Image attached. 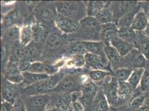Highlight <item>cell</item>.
I'll return each mask as SVG.
<instances>
[{"label":"cell","instance_id":"6da1fadb","mask_svg":"<svg viewBox=\"0 0 149 111\" xmlns=\"http://www.w3.org/2000/svg\"><path fill=\"white\" fill-rule=\"evenodd\" d=\"M90 80L88 74L80 72L68 73L64 75L53 92L71 93L80 92L82 86Z\"/></svg>","mask_w":149,"mask_h":111},{"label":"cell","instance_id":"7a4b0ae2","mask_svg":"<svg viewBox=\"0 0 149 111\" xmlns=\"http://www.w3.org/2000/svg\"><path fill=\"white\" fill-rule=\"evenodd\" d=\"M66 74L68 73L65 69H61L58 73L50 76L49 78L26 87L23 89L22 96L50 94L53 92L55 88Z\"/></svg>","mask_w":149,"mask_h":111},{"label":"cell","instance_id":"3957f363","mask_svg":"<svg viewBox=\"0 0 149 111\" xmlns=\"http://www.w3.org/2000/svg\"><path fill=\"white\" fill-rule=\"evenodd\" d=\"M58 15L80 21L87 15L86 4L83 1H58L55 3Z\"/></svg>","mask_w":149,"mask_h":111},{"label":"cell","instance_id":"277c9868","mask_svg":"<svg viewBox=\"0 0 149 111\" xmlns=\"http://www.w3.org/2000/svg\"><path fill=\"white\" fill-rule=\"evenodd\" d=\"M80 28L77 33L79 35V39L82 38L81 41H99L101 40L100 33L102 25L95 17L86 16L79 22Z\"/></svg>","mask_w":149,"mask_h":111},{"label":"cell","instance_id":"5b68a950","mask_svg":"<svg viewBox=\"0 0 149 111\" xmlns=\"http://www.w3.org/2000/svg\"><path fill=\"white\" fill-rule=\"evenodd\" d=\"M66 35L61 32L53 31L49 33L45 43L44 57L45 58H52L55 56L59 55V52H66L68 42L66 41Z\"/></svg>","mask_w":149,"mask_h":111},{"label":"cell","instance_id":"8992f818","mask_svg":"<svg viewBox=\"0 0 149 111\" xmlns=\"http://www.w3.org/2000/svg\"><path fill=\"white\" fill-rule=\"evenodd\" d=\"M37 22L47 28L55 25V21L58 16L55 3L41 2L38 3L33 8Z\"/></svg>","mask_w":149,"mask_h":111},{"label":"cell","instance_id":"52a82bcc","mask_svg":"<svg viewBox=\"0 0 149 111\" xmlns=\"http://www.w3.org/2000/svg\"><path fill=\"white\" fill-rule=\"evenodd\" d=\"M24 83H15L2 78L1 80V97L2 101L13 104L16 99L22 94L25 88Z\"/></svg>","mask_w":149,"mask_h":111},{"label":"cell","instance_id":"ba28073f","mask_svg":"<svg viewBox=\"0 0 149 111\" xmlns=\"http://www.w3.org/2000/svg\"><path fill=\"white\" fill-rule=\"evenodd\" d=\"M101 88L110 107L118 108V80L113 75L108 76Z\"/></svg>","mask_w":149,"mask_h":111},{"label":"cell","instance_id":"9c48e42d","mask_svg":"<svg viewBox=\"0 0 149 111\" xmlns=\"http://www.w3.org/2000/svg\"><path fill=\"white\" fill-rule=\"evenodd\" d=\"M21 97V96H20ZM26 111H46L50 100V94L21 97Z\"/></svg>","mask_w":149,"mask_h":111},{"label":"cell","instance_id":"30bf717a","mask_svg":"<svg viewBox=\"0 0 149 111\" xmlns=\"http://www.w3.org/2000/svg\"><path fill=\"white\" fill-rule=\"evenodd\" d=\"M149 62V60L138 49L134 48L123 57L124 68L132 69L136 68H145Z\"/></svg>","mask_w":149,"mask_h":111},{"label":"cell","instance_id":"8fae6325","mask_svg":"<svg viewBox=\"0 0 149 111\" xmlns=\"http://www.w3.org/2000/svg\"><path fill=\"white\" fill-rule=\"evenodd\" d=\"M73 102L70 93L52 92L50 93V100L47 109L56 108L61 111H67Z\"/></svg>","mask_w":149,"mask_h":111},{"label":"cell","instance_id":"7c38bea8","mask_svg":"<svg viewBox=\"0 0 149 111\" xmlns=\"http://www.w3.org/2000/svg\"><path fill=\"white\" fill-rule=\"evenodd\" d=\"M100 87L90 80L85 83L81 88V96L79 101L85 108L90 105L100 89Z\"/></svg>","mask_w":149,"mask_h":111},{"label":"cell","instance_id":"4fadbf2b","mask_svg":"<svg viewBox=\"0 0 149 111\" xmlns=\"http://www.w3.org/2000/svg\"><path fill=\"white\" fill-rule=\"evenodd\" d=\"M85 66L93 69H107L110 71V67L111 66L107 60L105 53L102 55H96L90 53H86L85 55Z\"/></svg>","mask_w":149,"mask_h":111},{"label":"cell","instance_id":"5bb4252c","mask_svg":"<svg viewBox=\"0 0 149 111\" xmlns=\"http://www.w3.org/2000/svg\"><path fill=\"white\" fill-rule=\"evenodd\" d=\"M137 1H112L111 8L113 12V22H118V19L126 13L132 10L138 5Z\"/></svg>","mask_w":149,"mask_h":111},{"label":"cell","instance_id":"9a60e30c","mask_svg":"<svg viewBox=\"0 0 149 111\" xmlns=\"http://www.w3.org/2000/svg\"><path fill=\"white\" fill-rule=\"evenodd\" d=\"M79 22L58 14L55 21V26L63 34L73 35L77 33L80 28Z\"/></svg>","mask_w":149,"mask_h":111},{"label":"cell","instance_id":"2e32d148","mask_svg":"<svg viewBox=\"0 0 149 111\" xmlns=\"http://www.w3.org/2000/svg\"><path fill=\"white\" fill-rule=\"evenodd\" d=\"M2 74L4 78L15 83H21L23 82L22 72L19 70V63L9 60L6 67L2 69Z\"/></svg>","mask_w":149,"mask_h":111},{"label":"cell","instance_id":"e0dca14e","mask_svg":"<svg viewBox=\"0 0 149 111\" xmlns=\"http://www.w3.org/2000/svg\"><path fill=\"white\" fill-rule=\"evenodd\" d=\"M106 56L111 66L112 71L118 68H124L123 57L110 44H106L104 48Z\"/></svg>","mask_w":149,"mask_h":111},{"label":"cell","instance_id":"ac0fdd59","mask_svg":"<svg viewBox=\"0 0 149 111\" xmlns=\"http://www.w3.org/2000/svg\"><path fill=\"white\" fill-rule=\"evenodd\" d=\"M110 107L102 88H100L93 101L85 108V111H109Z\"/></svg>","mask_w":149,"mask_h":111},{"label":"cell","instance_id":"d6986e66","mask_svg":"<svg viewBox=\"0 0 149 111\" xmlns=\"http://www.w3.org/2000/svg\"><path fill=\"white\" fill-rule=\"evenodd\" d=\"M134 89L127 82L118 81V108L127 105L130 101Z\"/></svg>","mask_w":149,"mask_h":111},{"label":"cell","instance_id":"ffe728a7","mask_svg":"<svg viewBox=\"0 0 149 111\" xmlns=\"http://www.w3.org/2000/svg\"><path fill=\"white\" fill-rule=\"evenodd\" d=\"M134 47L149 61V37L145 31H136Z\"/></svg>","mask_w":149,"mask_h":111},{"label":"cell","instance_id":"44dd1931","mask_svg":"<svg viewBox=\"0 0 149 111\" xmlns=\"http://www.w3.org/2000/svg\"><path fill=\"white\" fill-rule=\"evenodd\" d=\"M146 95L139 87L134 91L133 94L127 104L129 111H137L146 102Z\"/></svg>","mask_w":149,"mask_h":111},{"label":"cell","instance_id":"7402d4cb","mask_svg":"<svg viewBox=\"0 0 149 111\" xmlns=\"http://www.w3.org/2000/svg\"><path fill=\"white\" fill-rule=\"evenodd\" d=\"M118 26L114 22L102 25L100 33L101 40L106 44H110L113 38L118 36Z\"/></svg>","mask_w":149,"mask_h":111},{"label":"cell","instance_id":"603a6c76","mask_svg":"<svg viewBox=\"0 0 149 111\" xmlns=\"http://www.w3.org/2000/svg\"><path fill=\"white\" fill-rule=\"evenodd\" d=\"M110 44L118 51L119 54L123 57L127 55L132 49L135 48L133 44L125 41L118 36L113 38Z\"/></svg>","mask_w":149,"mask_h":111},{"label":"cell","instance_id":"cb8c5ba5","mask_svg":"<svg viewBox=\"0 0 149 111\" xmlns=\"http://www.w3.org/2000/svg\"><path fill=\"white\" fill-rule=\"evenodd\" d=\"M2 42H12L13 44L19 41V35L21 28L17 26H13L2 30Z\"/></svg>","mask_w":149,"mask_h":111},{"label":"cell","instance_id":"d4e9b609","mask_svg":"<svg viewBox=\"0 0 149 111\" xmlns=\"http://www.w3.org/2000/svg\"><path fill=\"white\" fill-rule=\"evenodd\" d=\"M81 42L87 53L96 55H102L105 53L104 48L106 44L102 41H81Z\"/></svg>","mask_w":149,"mask_h":111},{"label":"cell","instance_id":"484cf974","mask_svg":"<svg viewBox=\"0 0 149 111\" xmlns=\"http://www.w3.org/2000/svg\"><path fill=\"white\" fill-rule=\"evenodd\" d=\"M101 25L113 22V16L111 8V2L107 1L105 6L95 17Z\"/></svg>","mask_w":149,"mask_h":111},{"label":"cell","instance_id":"4316f807","mask_svg":"<svg viewBox=\"0 0 149 111\" xmlns=\"http://www.w3.org/2000/svg\"><path fill=\"white\" fill-rule=\"evenodd\" d=\"M87 74L90 80L100 87L108 76L111 75L113 76V73L111 72L102 69H91Z\"/></svg>","mask_w":149,"mask_h":111},{"label":"cell","instance_id":"83f0119b","mask_svg":"<svg viewBox=\"0 0 149 111\" xmlns=\"http://www.w3.org/2000/svg\"><path fill=\"white\" fill-rule=\"evenodd\" d=\"M141 10L140 2H139L138 5L135 7L132 10H131L129 12L126 13L119 19L116 23V25L118 28L123 27H131L134 19L135 18L136 15L139 11Z\"/></svg>","mask_w":149,"mask_h":111},{"label":"cell","instance_id":"f1b7e54d","mask_svg":"<svg viewBox=\"0 0 149 111\" xmlns=\"http://www.w3.org/2000/svg\"><path fill=\"white\" fill-rule=\"evenodd\" d=\"M149 24V19L141 9L134 19L131 27L135 31H143Z\"/></svg>","mask_w":149,"mask_h":111},{"label":"cell","instance_id":"f546056e","mask_svg":"<svg viewBox=\"0 0 149 111\" xmlns=\"http://www.w3.org/2000/svg\"><path fill=\"white\" fill-rule=\"evenodd\" d=\"M23 76V83L25 86H29L36 83L49 78L50 76L43 74H35L28 71L22 72Z\"/></svg>","mask_w":149,"mask_h":111},{"label":"cell","instance_id":"4dcf8cb0","mask_svg":"<svg viewBox=\"0 0 149 111\" xmlns=\"http://www.w3.org/2000/svg\"><path fill=\"white\" fill-rule=\"evenodd\" d=\"M85 55H74L66 58L65 67L68 69H79L85 65Z\"/></svg>","mask_w":149,"mask_h":111},{"label":"cell","instance_id":"1f68e13d","mask_svg":"<svg viewBox=\"0 0 149 111\" xmlns=\"http://www.w3.org/2000/svg\"><path fill=\"white\" fill-rule=\"evenodd\" d=\"M65 53L69 56H71L74 55H85L87 52L81 43V41L73 40L68 41Z\"/></svg>","mask_w":149,"mask_h":111},{"label":"cell","instance_id":"d6a6232c","mask_svg":"<svg viewBox=\"0 0 149 111\" xmlns=\"http://www.w3.org/2000/svg\"><path fill=\"white\" fill-rule=\"evenodd\" d=\"M33 35L31 25H24L21 28L19 35V43L24 47L29 45L32 41Z\"/></svg>","mask_w":149,"mask_h":111},{"label":"cell","instance_id":"836d02e7","mask_svg":"<svg viewBox=\"0 0 149 111\" xmlns=\"http://www.w3.org/2000/svg\"><path fill=\"white\" fill-rule=\"evenodd\" d=\"M107 1H91L86 3L87 16L95 17L96 15L105 6Z\"/></svg>","mask_w":149,"mask_h":111},{"label":"cell","instance_id":"e575fe53","mask_svg":"<svg viewBox=\"0 0 149 111\" xmlns=\"http://www.w3.org/2000/svg\"><path fill=\"white\" fill-rule=\"evenodd\" d=\"M118 36L134 45L136 39V31L131 27L118 28Z\"/></svg>","mask_w":149,"mask_h":111},{"label":"cell","instance_id":"d590c367","mask_svg":"<svg viewBox=\"0 0 149 111\" xmlns=\"http://www.w3.org/2000/svg\"><path fill=\"white\" fill-rule=\"evenodd\" d=\"M144 71L145 68H143L134 69L131 74L130 78L127 80V82L131 86L134 90L139 87V85H140Z\"/></svg>","mask_w":149,"mask_h":111},{"label":"cell","instance_id":"8d00e7d4","mask_svg":"<svg viewBox=\"0 0 149 111\" xmlns=\"http://www.w3.org/2000/svg\"><path fill=\"white\" fill-rule=\"evenodd\" d=\"M134 69L127 68H118L113 71V76L120 82H127Z\"/></svg>","mask_w":149,"mask_h":111},{"label":"cell","instance_id":"74e56055","mask_svg":"<svg viewBox=\"0 0 149 111\" xmlns=\"http://www.w3.org/2000/svg\"><path fill=\"white\" fill-rule=\"evenodd\" d=\"M27 71L35 74H46V64L40 61L32 62Z\"/></svg>","mask_w":149,"mask_h":111},{"label":"cell","instance_id":"f35d334b","mask_svg":"<svg viewBox=\"0 0 149 111\" xmlns=\"http://www.w3.org/2000/svg\"><path fill=\"white\" fill-rule=\"evenodd\" d=\"M140 87L143 92L149 90V61L146 67L145 68Z\"/></svg>","mask_w":149,"mask_h":111},{"label":"cell","instance_id":"ab89813d","mask_svg":"<svg viewBox=\"0 0 149 111\" xmlns=\"http://www.w3.org/2000/svg\"><path fill=\"white\" fill-rule=\"evenodd\" d=\"M9 46L6 43H2L1 45V63H2V70L3 69L7 64L8 59L10 58L9 55Z\"/></svg>","mask_w":149,"mask_h":111},{"label":"cell","instance_id":"60d3db41","mask_svg":"<svg viewBox=\"0 0 149 111\" xmlns=\"http://www.w3.org/2000/svg\"><path fill=\"white\" fill-rule=\"evenodd\" d=\"M12 111H26L24 101L20 96L16 99L13 103Z\"/></svg>","mask_w":149,"mask_h":111},{"label":"cell","instance_id":"b9f144b4","mask_svg":"<svg viewBox=\"0 0 149 111\" xmlns=\"http://www.w3.org/2000/svg\"><path fill=\"white\" fill-rule=\"evenodd\" d=\"M67 111H85V108L81 103L77 101L71 104Z\"/></svg>","mask_w":149,"mask_h":111},{"label":"cell","instance_id":"7bdbcfd3","mask_svg":"<svg viewBox=\"0 0 149 111\" xmlns=\"http://www.w3.org/2000/svg\"><path fill=\"white\" fill-rule=\"evenodd\" d=\"M13 104L6 101H2L1 103V111H13Z\"/></svg>","mask_w":149,"mask_h":111},{"label":"cell","instance_id":"ee69618b","mask_svg":"<svg viewBox=\"0 0 149 111\" xmlns=\"http://www.w3.org/2000/svg\"><path fill=\"white\" fill-rule=\"evenodd\" d=\"M140 2L141 9L147 16L148 18L149 19V1Z\"/></svg>","mask_w":149,"mask_h":111},{"label":"cell","instance_id":"f6af8a7d","mask_svg":"<svg viewBox=\"0 0 149 111\" xmlns=\"http://www.w3.org/2000/svg\"><path fill=\"white\" fill-rule=\"evenodd\" d=\"M137 111H149V101H146L144 105Z\"/></svg>","mask_w":149,"mask_h":111},{"label":"cell","instance_id":"bcb514c9","mask_svg":"<svg viewBox=\"0 0 149 111\" xmlns=\"http://www.w3.org/2000/svg\"><path fill=\"white\" fill-rule=\"evenodd\" d=\"M144 31H145V32L146 33V34L149 37V25H148V26L147 27V28H146V30Z\"/></svg>","mask_w":149,"mask_h":111},{"label":"cell","instance_id":"7dc6e473","mask_svg":"<svg viewBox=\"0 0 149 111\" xmlns=\"http://www.w3.org/2000/svg\"><path fill=\"white\" fill-rule=\"evenodd\" d=\"M46 111H61L58 109H56V108H52V109H49V110H47Z\"/></svg>","mask_w":149,"mask_h":111}]
</instances>
